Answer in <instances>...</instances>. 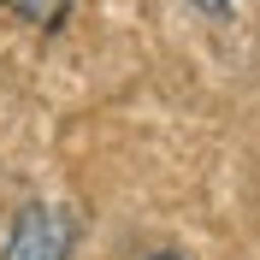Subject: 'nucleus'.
Here are the masks:
<instances>
[{
	"instance_id": "f257e3e1",
	"label": "nucleus",
	"mask_w": 260,
	"mask_h": 260,
	"mask_svg": "<svg viewBox=\"0 0 260 260\" xmlns=\"http://www.w3.org/2000/svg\"><path fill=\"white\" fill-rule=\"evenodd\" d=\"M83 243V213L65 201H24L6 225L0 260H71Z\"/></svg>"
},
{
	"instance_id": "f03ea898",
	"label": "nucleus",
	"mask_w": 260,
	"mask_h": 260,
	"mask_svg": "<svg viewBox=\"0 0 260 260\" xmlns=\"http://www.w3.org/2000/svg\"><path fill=\"white\" fill-rule=\"evenodd\" d=\"M12 18H24L30 30H65V18H71V6L77 0H0Z\"/></svg>"
},
{
	"instance_id": "7ed1b4c3",
	"label": "nucleus",
	"mask_w": 260,
	"mask_h": 260,
	"mask_svg": "<svg viewBox=\"0 0 260 260\" xmlns=\"http://www.w3.org/2000/svg\"><path fill=\"white\" fill-rule=\"evenodd\" d=\"M189 6H195V12H207V18H225L237 0H189Z\"/></svg>"
},
{
	"instance_id": "20e7f679",
	"label": "nucleus",
	"mask_w": 260,
	"mask_h": 260,
	"mask_svg": "<svg viewBox=\"0 0 260 260\" xmlns=\"http://www.w3.org/2000/svg\"><path fill=\"white\" fill-rule=\"evenodd\" d=\"M142 260H189V254H172V248H154V254H142Z\"/></svg>"
}]
</instances>
